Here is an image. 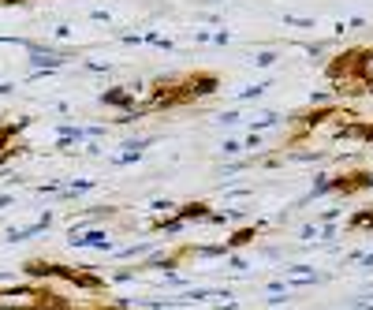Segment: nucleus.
<instances>
[{
	"instance_id": "nucleus-1",
	"label": "nucleus",
	"mask_w": 373,
	"mask_h": 310,
	"mask_svg": "<svg viewBox=\"0 0 373 310\" xmlns=\"http://www.w3.org/2000/svg\"><path fill=\"white\" fill-rule=\"evenodd\" d=\"M0 310H68L49 288H8L0 292Z\"/></svg>"
}]
</instances>
